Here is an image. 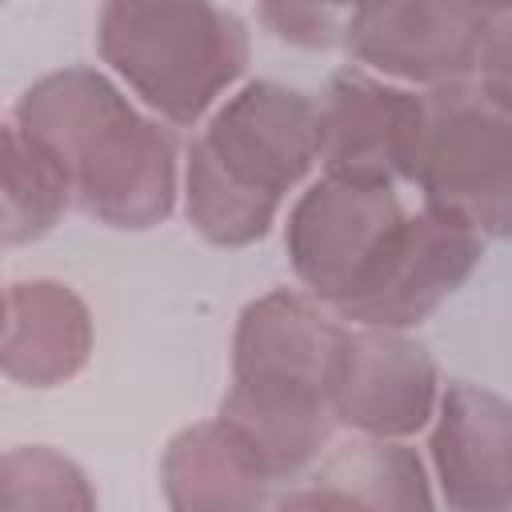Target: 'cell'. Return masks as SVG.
Returning a JSON list of instances; mask_svg holds the SVG:
<instances>
[{
    "label": "cell",
    "instance_id": "obj_15",
    "mask_svg": "<svg viewBox=\"0 0 512 512\" xmlns=\"http://www.w3.org/2000/svg\"><path fill=\"white\" fill-rule=\"evenodd\" d=\"M0 512H96V488L72 456L16 444L0 460Z\"/></svg>",
    "mask_w": 512,
    "mask_h": 512
},
{
    "label": "cell",
    "instance_id": "obj_2",
    "mask_svg": "<svg viewBox=\"0 0 512 512\" xmlns=\"http://www.w3.org/2000/svg\"><path fill=\"white\" fill-rule=\"evenodd\" d=\"M60 164L72 208L120 232H144L180 200V152L164 120L140 108L108 72L72 64L32 80L12 116Z\"/></svg>",
    "mask_w": 512,
    "mask_h": 512
},
{
    "label": "cell",
    "instance_id": "obj_1",
    "mask_svg": "<svg viewBox=\"0 0 512 512\" xmlns=\"http://www.w3.org/2000/svg\"><path fill=\"white\" fill-rule=\"evenodd\" d=\"M288 264L300 288L352 328L412 332L456 296L484 240L432 208H404L396 184L320 172L288 208Z\"/></svg>",
    "mask_w": 512,
    "mask_h": 512
},
{
    "label": "cell",
    "instance_id": "obj_9",
    "mask_svg": "<svg viewBox=\"0 0 512 512\" xmlns=\"http://www.w3.org/2000/svg\"><path fill=\"white\" fill-rule=\"evenodd\" d=\"M440 392L436 356L412 332L348 324L332 384L340 428L372 440H408L432 424Z\"/></svg>",
    "mask_w": 512,
    "mask_h": 512
},
{
    "label": "cell",
    "instance_id": "obj_8",
    "mask_svg": "<svg viewBox=\"0 0 512 512\" xmlns=\"http://www.w3.org/2000/svg\"><path fill=\"white\" fill-rule=\"evenodd\" d=\"M492 12L496 8L432 0L352 4L344 52L356 68L416 92L468 84Z\"/></svg>",
    "mask_w": 512,
    "mask_h": 512
},
{
    "label": "cell",
    "instance_id": "obj_14",
    "mask_svg": "<svg viewBox=\"0 0 512 512\" xmlns=\"http://www.w3.org/2000/svg\"><path fill=\"white\" fill-rule=\"evenodd\" d=\"M0 172V236L8 248L48 236L72 208V192L60 164L16 120H8L0 132Z\"/></svg>",
    "mask_w": 512,
    "mask_h": 512
},
{
    "label": "cell",
    "instance_id": "obj_13",
    "mask_svg": "<svg viewBox=\"0 0 512 512\" xmlns=\"http://www.w3.org/2000/svg\"><path fill=\"white\" fill-rule=\"evenodd\" d=\"M320 476L348 488L368 512H436V484L408 440L352 436L324 452Z\"/></svg>",
    "mask_w": 512,
    "mask_h": 512
},
{
    "label": "cell",
    "instance_id": "obj_10",
    "mask_svg": "<svg viewBox=\"0 0 512 512\" xmlns=\"http://www.w3.org/2000/svg\"><path fill=\"white\" fill-rule=\"evenodd\" d=\"M428 464L448 512H512V400L472 380L444 384Z\"/></svg>",
    "mask_w": 512,
    "mask_h": 512
},
{
    "label": "cell",
    "instance_id": "obj_11",
    "mask_svg": "<svg viewBox=\"0 0 512 512\" xmlns=\"http://www.w3.org/2000/svg\"><path fill=\"white\" fill-rule=\"evenodd\" d=\"M96 328L76 288L64 280H16L4 292L0 364L20 388H60L92 360Z\"/></svg>",
    "mask_w": 512,
    "mask_h": 512
},
{
    "label": "cell",
    "instance_id": "obj_4",
    "mask_svg": "<svg viewBox=\"0 0 512 512\" xmlns=\"http://www.w3.org/2000/svg\"><path fill=\"white\" fill-rule=\"evenodd\" d=\"M316 164V100L276 80H244L184 152V216L212 248H248L272 232Z\"/></svg>",
    "mask_w": 512,
    "mask_h": 512
},
{
    "label": "cell",
    "instance_id": "obj_17",
    "mask_svg": "<svg viewBox=\"0 0 512 512\" xmlns=\"http://www.w3.org/2000/svg\"><path fill=\"white\" fill-rule=\"evenodd\" d=\"M476 92L512 116V8H496L476 60Z\"/></svg>",
    "mask_w": 512,
    "mask_h": 512
},
{
    "label": "cell",
    "instance_id": "obj_18",
    "mask_svg": "<svg viewBox=\"0 0 512 512\" xmlns=\"http://www.w3.org/2000/svg\"><path fill=\"white\" fill-rule=\"evenodd\" d=\"M272 512H368V508H364L348 488H340L336 480L312 472L304 484L288 488V492L272 504Z\"/></svg>",
    "mask_w": 512,
    "mask_h": 512
},
{
    "label": "cell",
    "instance_id": "obj_7",
    "mask_svg": "<svg viewBox=\"0 0 512 512\" xmlns=\"http://www.w3.org/2000/svg\"><path fill=\"white\" fill-rule=\"evenodd\" d=\"M316 128L320 172L372 184H416L428 136V96L344 64L316 100Z\"/></svg>",
    "mask_w": 512,
    "mask_h": 512
},
{
    "label": "cell",
    "instance_id": "obj_6",
    "mask_svg": "<svg viewBox=\"0 0 512 512\" xmlns=\"http://www.w3.org/2000/svg\"><path fill=\"white\" fill-rule=\"evenodd\" d=\"M428 96V136L416 168L420 204L476 232L512 240V116L488 104L476 84Z\"/></svg>",
    "mask_w": 512,
    "mask_h": 512
},
{
    "label": "cell",
    "instance_id": "obj_16",
    "mask_svg": "<svg viewBox=\"0 0 512 512\" xmlns=\"http://www.w3.org/2000/svg\"><path fill=\"white\" fill-rule=\"evenodd\" d=\"M352 8L340 4H260L256 20L296 48H344Z\"/></svg>",
    "mask_w": 512,
    "mask_h": 512
},
{
    "label": "cell",
    "instance_id": "obj_5",
    "mask_svg": "<svg viewBox=\"0 0 512 512\" xmlns=\"http://www.w3.org/2000/svg\"><path fill=\"white\" fill-rule=\"evenodd\" d=\"M108 76L172 128H200L244 80L248 24L220 4L112 0L96 12Z\"/></svg>",
    "mask_w": 512,
    "mask_h": 512
},
{
    "label": "cell",
    "instance_id": "obj_12",
    "mask_svg": "<svg viewBox=\"0 0 512 512\" xmlns=\"http://www.w3.org/2000/svg\"><path fill=\"white\" fill-rule=\"evenodd\" d=\"M268 484L272 476L220 416L180 428L160 456L168 512H260Z\"/></svg>",
    "mask_w": 512,
    "mask_h": 512
},
{
    "label": "cell",
    "instance_id": "obj_3",
    "mask_svg": "<svg viewBox=\"0 0 512 512\" xmlns=\"http://www.w3.org/2000/svg\"><path fill=\"white\" fill-rule=\"evenodd\" d=\"M348 324L304 288H272L244 304L232 332V380L220 420L272 480L308 472L332 448L336 360Z\"/></svg>",
    "mask_w": 512,
    "mask_h": 512
}]
</instances>
